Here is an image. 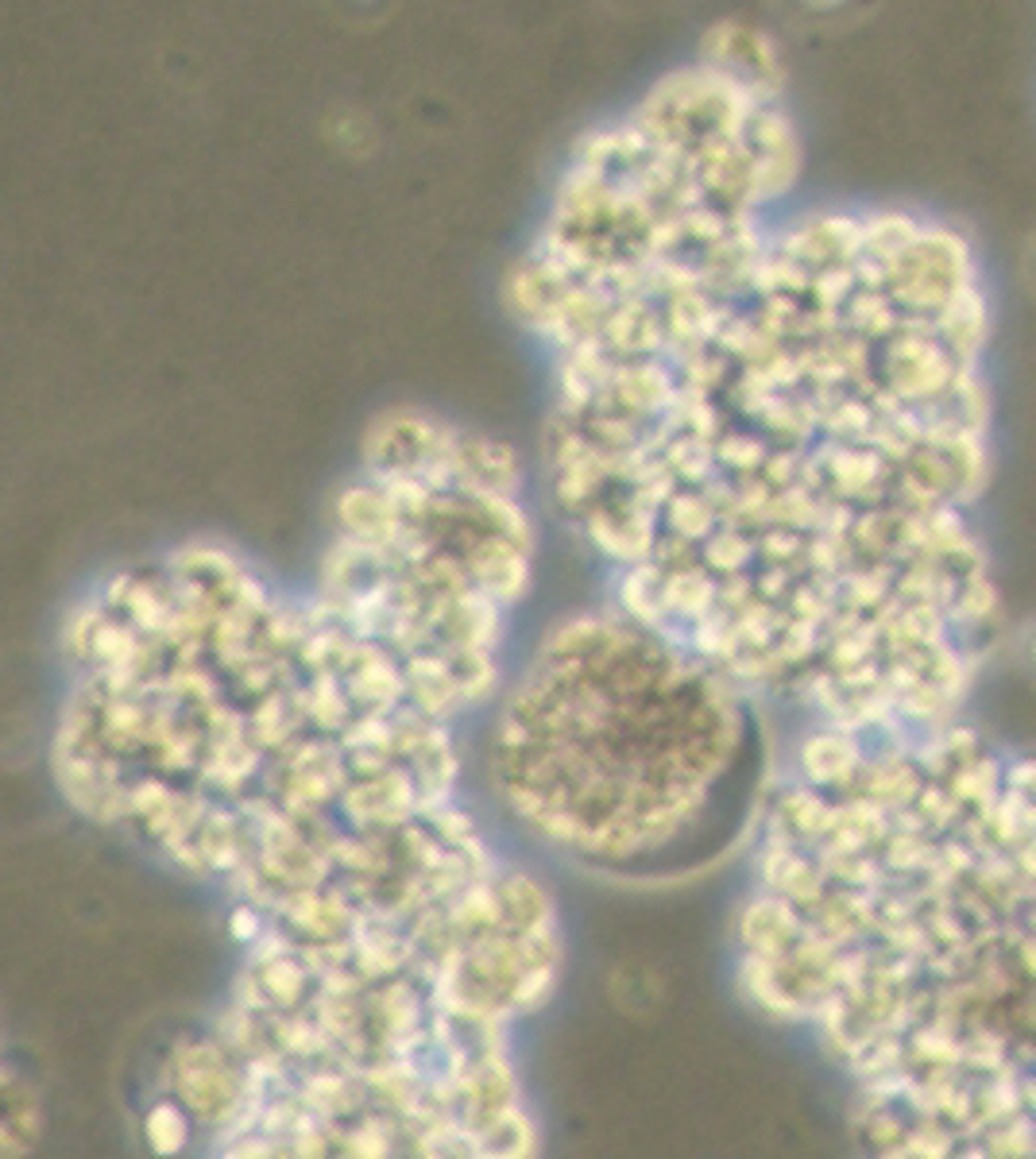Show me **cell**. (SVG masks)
Wrapping results in <instances>:
<instances>
[{
    "instance_id": "cell-2",
    "label": "cell",
    "mask_w": 1036,
    "mask_h": 1159,
    "mask_svg": "<svg viewBox=\"0 0 1036 1159\" xmlns=\"http://www.w3.org/2000/svg\"><path fill=\"white\" fill-rule=\"evenodd\" d=\"M746 858L735 982L843 1075L855 1159H1036V754L801 727Z\"/></svg>"
},
{
    "instance_id": "cell-5",
    "label": "cell",
    "mask_w": 1036,
    "mask_h": 1159,
    "mask_svg": "<svg viewBox=\"0 0 1036 1159\" xmlns=\"http://www.w3.org/2000/svg\"><path fill=\"white\" fill-rule=\"evenodd\" d=\"M774 769L770 711L611 600L545 626L488 708L496 808L600 882L719 869L750 846Z\"/></svg>"
},
{
    "instance_id": "cell-6",
    "label": "cell",
    "mask_w": 1036,
    "mask_h": 1159,
    "mask_svg": "<svg viewBox=\"0 0 1036 1159\" xmlns=\"http://www.w3.org/2000/svg\"><path fill=\"white\" fill-rule=\"evenodd\" d=\"M538 537L530 471L507 441L391 406L367 422L333 495L306 592L426 711L460 727L496 704L515 665Z\"/></svg>"
},
{
    "instance_id": "cell-1",
    "label": "cell",
    "mask_w": 1036,
    "mask_h": 1159,
    "mask_svg": "<svg viewBox=\"0 0 1036 1159\" xmlns=\"http://www.w3.org/2000/svg\"><path fill=\"white\" fill-rule=\"evenodd\" d=\"M990 298L913 209L789 213L650 360L549 371L541 492L607 600L801 727H944L1002 638Z\"/></svg>"
},
{
    "instance_id": "cell-3",
    "label": "cell",
    "mask_w": 1036,
    "mask_h": 1159,
    "mask_svg": "<svg viewBox=\"0 0 1036 1159\" xmlns=\"http://www.w3.org/2000/svg\"><path fill=\"white\" fill-rule=\"evenodd\" d=\"M58 661L62 793L209 874L395 827L464 761L456 727L391 665L225 541L98 576L62 619Z\"/></svg>"
},
{
    "instance_id": "cell-4",
    "label": "cell",
    "mask_w": 1036,
    "mask_h": 1159,
    "mask_svg": "<svg viewBox=\"0 0 1036 1159\" xmlns=\"http://www.w3.org/2000/svg\"><path fill=\"white\" fill-rule=\"evenodd\" d=\"M797 178L770 39L716 24L693 62L577 140L503 298L549 371L650 360L735 295Z\"/></svg>"
}]
</instances>
